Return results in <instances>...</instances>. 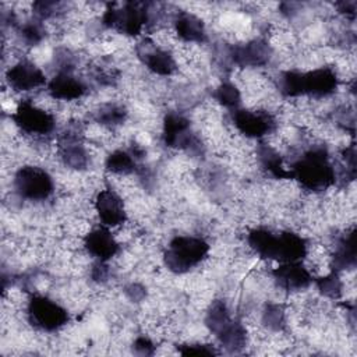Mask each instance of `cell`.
<instances>
[{"label": "cell", "instance_id": "cell-3", "mask_svg": "<svg viewBox=\"0 0 357 357\" xmlns=\"http://www.w3.org/2000/svg\"><path fill=\"white\" fill-rule=\"evenodd\" d=\"M209 248L211 245L202 237L177 236L169 243L163 259L169 271L185 273L208 257Z\"/></svg>", "mask_w": 357, "mask_h": 357}, {"label": "cell", "instance_id": "cell-25", "mask_svg": "<svg viewBox=\"0 0 357 357\" xmlns=\"http://www.w3.org/2000/svg\"><path fill=\"white\" fill-rule=\"evenodd\" d=\"M40 22L42 21H39V20H33V21H28L26 24L22 25L21 38L26 45H36L43 39L45 31H43V26Z\"/></svg>", "mask_w": 357, "mask_h": 357}, {"label": "cell", "instance_id": "cell-6", "mask_svg": "<svg viewBox=\"0 0 357 357\" xmlns=\"http://www.w3.org/2000/svg\"><path fill=\"white\" fill-rule=\"evenodd\" d=\"M29 322L40 331L53 332L68 322V312L54 300L45 296H33L26 307Z\"/></svg>", "mask_w": 357, "mask_h": 357}, {"label": "cell", "instance_id": "cell-2", "mask_svg": "<svg viewBox=\"0 0 357 357\" xmlns=\"http://www.w3.org/2000/svg\"><path fill=\"white\" fill-rule=\"evenodd\" d=\"M290 173L291 178L311 191H324L336 181L335 167L324 148H312L303 153L293 163Z\"/></svg>", "mask_w": 357, "mask_h": 357}, {"label": "cell", "instance_id": "cell-15", "mask_svg": "<svg viewBox=\"0 0 357 357\" xmlns=\"http://www.w3.org/2000/svg\"><path fill=\"white\" fill-rule=\"evenodd\" d=\"M47 92L54 100H77L85 95L86 85L71 70H60L49 81Z\"/></svg>", "mask_w": 357, "mask_h": 357}, {"label": "cell", "instance_id": "cell-23", "mask_svg": "<svg viewBox=\"0 0 357 357\" xmlns=\"http://www.w3.org/2000/svg\"><path fill=\"white\" fill-rule=\"evenodd\" d=\"M317 284H318V289L321 290V293L329 298H339L342 296L343 283L336 272H331V273L319 278Z\"/></svg>", "mask_w": 357, "mask_h": 357}, {"label": "cell", "instance_id": "cell-19", "mask_svg": "<svg viewBox=\"0 0 357 357\" xmlns=\"http://www.w3.org/2000/svg\"><path fill=\"white\" fill-rule=\"evenodd\" d=\"M135 166H137V160L130 153V151L117 149V151H113L106 158V169L110 173L117 176H127L130 173H134Z\"/></svg>", "mask_w": 357, "mask_h": 357}, {"label": "cell", "instance_id": "cell-14", "mask_svg": "<svg viewBox=\"0 0 357 357\" xmlns=\"http://www.w3.org/2000/svg\"><path fill=\"white\" fill-rule=\"evenodd\" d=\"M273 279L278 286L287 291H301L307 289L312 282V275L307 266L298 262L280 264L272 271Z\"/></svg>", "mask_w": 357, "mask_h": 357}, {"label": "cell", "instance_id": "cell-8", "mask_svg": "<svg viewBox=\"0 0 357 357\" xmlns=\"http://www.w3.org/2000/svg\"><path fill=\"white\" fill-rule=\"evenodd\" d=\"M234 127L247 138H262L276 128L273 116L265 110H250V109H234L233 114Z\"/></svg>", "mask_w": 357, "mask_h": 357}, {"label": "cell", "instance_id": "cell-27", "mask_svg": "<svg viewBox=\"0 0 357 357\" xmlns=\"http://www.w3.org/2000/svg\"><path fill=\"white\" fill-rule=\"evenodd\" d=\"M132 347H134L137 354H142V356L144 354L145 356L146 354H153V351H155V344L151 342V339H148L145 336L137 337L134 344H132Z\"/></svg>", "mask_w": 357, "mask_h": 357}, {"label": "cell", "instance_id": "cell-1", "mask_svg": "<svg viewBox=\"0 0 357 357\" xmlns=\"http://www.w3.org/2000/svg\"><path fill=\"white\" fill-rule=\"evenodd\" d=\"M339 84L332 67H318L310 71H286L282 74L279 86L284 96L325 98L332 95Z\"/></svg>", "mask_w": 357, "mask_h": 357}, {"label": "cell", "instance_id": "cell-13", "mask_svg": "<svg viewBox=\"0 0 357 357\" xmlns=\"http://www.w3.org/2000/svg\"><path fill=\"white\" fill-rule=\"evenodd\" d=\"M84 247L98 261L107 262L119 252V243L106 226L95 227L84 236Z\"/></svg>", "mask_w": 357, "mask_h": 357}, {"label": "cell", "instance_id": "cell-18", "mask_svg": "<svg viewBox=\"0 0 357 357\" xmlns=\"http://www.w3.org/2000/svg\"><path fill=\"white\" fill-rule=\"evenodd\" d=\"M356 262V245H354V231L351 230L343 238L339 240L332 255V265L336 269L353 268Z\"/></svg>", "mask_w": 357, "mask_h": 357}, {"label": "cell", "instance_id": "cell-17", "mask_svg": "<svg viewBox=\"0 0 357 357\" xmlns=\"http://www.w3.org/2000/svg\"><path fill=\"white\" fill-rule=\"evenodd\" d=\"M174 33L185 43H202L206 39L204 21L188 11H181L174 20Z\"/></svg>", "mask_w": 357, "mask_h": 357}, {"label": "cell", "instance_id": "cell-9", "mask_svg": "<svg viewBox=\"0 0 357 357\" xmlns=\"http://www.w3.org/2000/svg\"><path fill=\"white\" fill-rule=\"evenodd\" d=\"M93 208L102 226L117 227L126 223L127 212L123 198L113 188H103L95 197Z\"/></svg>", "mask_w": 357, "mask_h": 357}, {"label": "cell", "instance_id": "cell-28", "mask_svg": "<svg viewBox=\"0 0 357 357\" xmlns=\"http://www.w3.org/2000/svg\"><path fill=\"white\" fill-rule=\"evenodd\" d=\"M337 7H339L340 13H344L346 15H349L351 18L356 14V1H346V3L343 1V3H339Z\"/></svg>", "mask_w": 357, "mask_h": 357}, {"label": "cell", "instance_id": "cell-7", "mask_svg": "<svg viewBox=\"0 0 357 357\" xmlns=\"http://www.w3.org/2000/svg\"><path fill=\"white\" fill-rule=\"evenodd\" d=\"M11 119L21 131L29 135H47L56 126V119L50 112L28 100L18 105Z\"/></svg>", "mask_w": 357, "mask_h": 357}, {"label": "cell", "instance_id": "cell-4", "mask_svg": "<svg viewBox=\"0 0 357 357\" xmlns=\"http://www.w3.org/2000/svg\"><path fill=\"white\" fill-rule=\"evenodd\" d=\"M149 10L145 3L130 1L123 6L109 4L103 14V24L120 33L135 36L148 24Z\"/></svg>", "mask_w": 357, "mask_h": 357}, {"label": "cell", "instance_id": "cell-24", "mask_svg": "<svg viewBox=\"0 0 357 357\" xmlns=\"http://www.w3.org/2000/svg\"><path fill=\"white\" fill-rule=\"evenodd\" d=\"M264 322L269 329L279 331L284 325V310L279 304H268L264 312Z\"/></svg>", "mask_w": 357, "mask_h": 357}, {"label": "cell", "instance_id": "cell-10", "mask_svg": "<svg viewBox=\"0 0 357 357\" xmlns=\"http://www.w3.org/2000/svg\"><path fill=\"white\" fill-rule=\"evenodd\" d=\"M163 141L167 146L176 149H195L198 146L190 120L178 113H169L165 117Z\"/></svg>", "mask_w": 357, "mask_h": 357}, {"label": "cell", "instance_id": "cell-20", "mask_svg": "<svg viewBox=\"0 0 357 357\" xmlns=\"http://www.w3.org/2000/svg\"><path fill=\"white\" fill-rule=\"evenodd\" d=\"M230 321H231V317L226 304L220 300L212 301L205 318V324L209 328V331L216 336Z\"/></svg>", "mask_w": 357, "mask_h": 357}, {"label": "cell", "instance_id": "cell-11", "mask_svg": "<svg viewBox=\"0 0 357 357\" xmlns=\"http://www.w3.org/2000/svg\"><path fill=\"white\" fill-rule=\"evenodd\" d=\"M6 79L13 91L28 92L46 84L43 71L29 60H21L8 68Z\"/></svg>", "mask_w": 357, "mask_h": 357}, {"label": "cell", "instance_id": "cell-21", "mask_svg": "<svg viewBox=\"0 0 357 357\" xmlns=\"http://www.w3.org/2000/svg\"><path fill=\"white\" fill-rule=\"evenodd\" d=\"M127 112L126 109L119 103H105L102 105L96 112V121L102 126L107 127H116L119 124H123L126 120Z\"/></svg>", "mask_w": 357, "mask_h": 357}, {"label": "cell", "instance_id": "cell-26", "mask_svg": "<svg viewBox=\"0 0 357 357\" xmlns=\"http://www.w3.org/2000/svg\"><path fill=\"white\" fill-rule=\"evenodd\" d=\"M178 353L184 354V356H212V354H218V351L211 344H202V343L183 344V346H180Z\"/></svg>", "mask_w": 357, "mask_h": 357}, {"label": "cell", "instance_id": "cell-16", "mask_svg": "<svg viewBox=\"0 0 357 357\" xmlns=\"http://www.w3.org/2000/svg\"><path fill=\"white\" fill-rule=\"evenodd\" d=\"M231 59L240 67H261L271 59V49L262 39H254L231 49Z\"/></svg>", "mask_w": 357, "mask_h": 357}, {"label": "cell", "instance_id": "cell-22", "mask_svg": "<svg viewBox=\"0 0 357 357\" xmlns=\"http://www.w3.org/2000/svg\"><path fill=\"white\" fill-rule=\"evenodd\" d=\"M215 99L225 107L229 109H237L240 102H241V93L238 91V88L231 84V82H223L216 88L215 92Z\"/></svg>", "mask_w": 357, "mask_h": 357}, {"label": "cell", "instance_id": "cell-5", "mask_svg": "<svg viewBox=\"0 0 357 357\" xmlns=\"http://www.w3.org/2000/svg\"><path fill=\"white\" fill-rule=\"evenodd\" d=\"M15 192L28 201H45L54 191L52 176L42 167L26 165L17 170L14 176Z\"/></svg>", "mask_w": 357, "mask_h": 357}, {"label": "cell", "instance_id": "cell-12", "mask_svg": "<svg viewBox=\"0 0 357 357\" xmlns=\"http://www.w3.org/2000/svg\"><path fill=\"white\" fill-rule=\"evenodd\" d=\"M137 54L149 71L158 75H170L176 71L177 64L170 50L160 47L152 40H144L137 46Z\"/></svg>", "mask_w": 357, "mask_h": 357}]
</instances>
